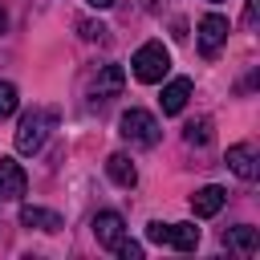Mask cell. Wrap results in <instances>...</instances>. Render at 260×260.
<instances>
[{
    "mask_svg": "<svg viewBox=\"0 0 260 260\" xmlns=\"http://www.w3.org/2000/svg\"><path fill=\"white\" fill-rule=\"evenodd\" d=\"M53 126H57V110L32 106V110L20 118V126H16V150H20V154H37V150L45 146V138H49Z\"/></svg>",
    "mask_w": 260,
    "mask_h": 260,
    "instance_id": "6da1fadb",
    "label": "cell"
},
{
    "mask_svg": "<svg viewBox=\"0 0 260 260\" xmlns=\"http://www.w3.org/2000/svg\"><path fill=\"white\" fill-rule=\"evenodd\" d=\"M167 69H171V53H167V45H162V41H146V45H138V53L130 57V73H134L142 85L162 81V77H167Z\"/></svg>",
    "mask_w": 260,
    "mask_h": 260,
    "instance_id": "7a4b0ae2",
    "label": "cell"
},
{
    "mask_svg": "<svg viewBox=\"0 0 260 260\" xmlns=\"http://www.w3.org/2000/svg\"><path fill=\"white\" fill-rule=\"evenodd\" d=\"M118 134H122L130 146H154V142L162 138L154 114H146V110H126V114L118 118Z\"/></svg>",
    "mask_w": 260,
    "mask_h": 260,
    "instance_id": "3957f363",
    "label": "cell"
},
{
    "mask_svg": "<svg viewBox=\"0 0 260 260\" xmlns=\"http://www.w3.org/2000/svg\"><path fill=\"white\" fill-rule=\"evenodd\" d=\"M228 16H219V12H207L203 20H199V53L203 57H215L219 49H223V41H228Z\"/></svg>",
    "mask_w": 260,
    "mask_h": 260,
    "instance_id": "277c9868",
    "label": "cell"
},
{
    "mask_svg": "<svg viewBox=\"0 0 260 260\" xmlns=\"http://www.w3.org/2000/svg\"><path fill=\"white\" fill-rule=\"evenodd\" d=\"M122 85H126V73H122V65H102V69H98V77H93V85H89V98H93V106H102V102L118 98V93H122Z\"/></svg>",
    "mask_w": 260,
    "mask_h": 260,
    "instance_id": "5b68a950",
    "label": "cell"
},
{
    "mask_svg": "<svg viewBox=\"0 0 260 260\" xmlns=\"http://www.w3.org/2000/svg\"><path fill=\"white\" fill-rule=\"evenodd\" d=\"M223 203H228V191L215 187V183H207V187H199V191L191 195V211H195V219H211V215H219Z\"/></svg>",
    "mask_w": 260,
    "mask_h": 260,
    "instance_id": "8992f818",
    "label": "cell"
},
{
    "mask_svg": "<svg viewBox=\"0 0 260 260\" xmlns=\"http://www.w3.org/2000/svg\"><path fill=\"white\" fill-rule=\"evenodd\" d=\"M28 191V175L20 162L12 158H0V199H20Z\"/></svg>",
    "mask_w": 260,
    "mask_h": 260,
    "instance_id": "52a82bcc",
    "label": "cell"
},
{
    "mask_svg": "<svg viewBox=\"0 0 260 260\" xmlns=\"http://www.w3.org/2000/svg\"><path fill=\"white\" fill-rule=\"evenodd\" d=\"M228 167H232V175L236 179H244V183H252L256 179V150L248 146V142H236V146H228Z\"/></svg>",
    "mask_w": 260,
    "mask_h": 260,
    "instance_id": "ba28073f",
    "label": "cell"
},
{
    "mask_svg": "<svg viewBox=\"0 0 260 260\" xmlns=\"http://www.w3.org/2000/svg\"><path fill=\"white\" fill-rule=\"evenodd\" d=\"M93 236H98V244H102V248H114V244L126 236L122 215H118V211H98V215H93Z\"/></svg>",
    "mask_w": 260,
    "mask_h": 260,
    "instance_id": "9c48e42d",
    "label": "cell"
},
{
    "mask_svg": "<svg viewBox=\"0 0 260 260\" xmlns=\"http://www.w3.org/2000/svg\"><path fill=\"white\" fill-rule=\"evenodd\" d=\"M187 98H191V77H175V81H167V85H162L158 106H162V114H183Z\"/></svg>",
    "mask_w": 260,
    "mask_h": 260,
    "instance_id": "30bf717a",
    "label": "cell"
},
{
    "mask_svg": "<svg viewBox=\"0 0 260 260\" xmlns=\"http://www.w3.org/2000/svg\"><path fill=\"white\" fill-rule=\"evenodd\" d=\"M20 223L24 228H37V232H61L65 223H61V215L57 211H49V207H20Z\"/></svg>",
    "mask_w": 260,
    "mask_h": 260,
    "instance_id": "8fae6325",
    "label": "cell"
},
{
    "mask_svg": "<svg viewBox=\"0 0 260 260\" xmlns=\"http://www.w3.org/2000/svg\"><path fill=\"white\" fill-rule=\"evenodd\" d=\"M223 244H228L232 252H240V256H252V252L260 248V236H256V228H248V223H240V228H232V232H223Z\"/></svg>",
    "mask_w": 260,
    "mask_h": 260,
    "instance_id": "7c38bea8",
    "label": "cell"
},
{
    "mask_svg": "<svg viewBox=\"0 0 260 260\" xmlns=\"http://www.w3.org/2000/svg\"><path fill=\"white\" fill-rule=\"evenodd\" d=\"M106 175H110L118 187H134V183H138V167H134L126 154H110V158H106Z\"/></svg>",
    "mask_w": 260,
    "mask_h": 260,
    "instance_id": "4fadbf2b",
    "label": "cell"
},
{
    "mask_svg": "<svg viewBox=\"0 0 260 260\" xmlns=\"http://www.w3.org/2000/svg\"><path fill=\"white\" fill-rule=\"evenodd\" d=\"M167 244H171V248H179V252H191V248L199 244V228H195L191 219H183V223H171V236H167Z\"/></svg>",
    "mask_w": 260,
    "mask_h": 260,
    "instance_id": "5bb4252c",
    "label": "cell"
},
{
    "mask_svg": "<svg viewBox=\"0 0 260 260\" xmlns=\"http://www.w3.org/2000/svg\"><path fill=\"white\" fill-rule=\"evenodd\" d=\"M183 138H187L191 146H207V142H211V118H195V122H187V126H183Z\"/></svg>",
    "mask_w": 260,
    "mask_h": 260,
    "instance_id": "9a60e30c",
    "label": "cell"
},
{
    "mask_svg": "<svg viewBox=\"0 0 260 260\" xmlns=\"http://www.w3.org/2000/svg\"><path fill=\"white\" fill-rule=\"evenodd\" d=\"M16 106H20V93H16V85H12V81H0V118L16 114Z\"/></svg>",
    "mask_w": 260,
    "mask_h": 260,
    "instance_id": "2e32d148",
    "label": "cell"
},
{
    "mask_svg": "<svg viewBox=\"0 0 260 260\" xmlns=\"http://www.w3.org/2000/svg\"><path fill=\"white\" fill-rule=\"evenodd\" d=\"M167 236H171V223H162V219H150L146 223V240L150 244H167Z\"/></svg>",
    "mask_w": 260,
    "mask_h": 260,
    "instance_id": "e0dca14e",
    "label": "cell"
},
{
    "mask_svg": "<svg viewBox=\"0 0 260 260\" xmlns=\"http://www.w3.org/2000/svg\"><path fill=\"white\" fill-rule=\"evenodd\" d=\"M77 32L85 41H106V24H93V20H77Z\"/></svg>",
    "mask_w": 260,
    "mask_h": 260,
    "instance_id": "ac0fdd59",
    "label": "cell"
},
{
    "mask_svg": "<svg viewBox=\"0 0 260 260\" xmlns=\"http://www.w3.org/2000/svg\"><path fill=\"white\" fill-rule=\"evenodd\" d=\"M114 252H118V256H122V260H138V256H142V248H138V244H134V240H126V236H122V240H118V244H114Z\"/></svg>",
    "mask_w": 260,
    "mask_h": 260,
    "instance_id": "d6986e66",
    "label": "cell"
},
{
    "mask_svg": "<svg viewBox=\"0 0 260 260\" xmlns=\"http://www.w3.org/2000/svg\"><path fill=\"white\" fill-rule=\"evenodd\" d=\"M244 24H256V0H248V8H244Z\"/></svg>",
    "mask_w": 260,
    "mask_h": 260,
    "instance_id": "ffe728a7",
    "label": "cell"
},
{
    "mask_svg": "<svg viewBox=\"0 0 260 260\" xmlns=\"http://www.w3.org/2000/svg\"><path fill=\"white\" fill-rule=\"evenodd\" d=\"M85 4H89V8H110L114 0H85Z\"/></svg>",
    "mask_w": 260,
    "mask_h": 260,
    "instance_id": "44dd1931",
    "label": "cell"
},
{
    "mask_svg": "<svg viewBox=\"0 0 260 260\" xmlns=\"http://www.w3.org/2000/svg\"><path fill=\"white\" fill-rule=\"evenodd\" d=\"M0 32H4V8H0Z\"/></svg>",
    "mask_w": 260,
    "mask_h": 260,
    "instance_id": "7402d4cb",
    "label": "cell"
},
{
    "mask_svg": "<svg viewBox=\"0 0 260 260\" xmlns=\"http://www.w3.org/2000/svg\"><path fill=\"white\" fill-rule=\"evenodd\" d=\"M211 4H219V0H211Z\"/></svg>",
    "mask_w": 260,
    "mask_h": 260,
    "instance_id": "603a6c76",
    "label": "cell"
}]
</instances>
